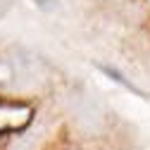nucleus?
I'll return each mask as SVG.
<instances>
[{
    "label": "nucleus",
    "mask_w": 150,
    "mask_h": 150,
    "mask_svg": "<svg viewBox=\"0 0 150 150\" xmlns=\"http://www.w3.org/2000/svg\"><path fill=\"white\" fill-rule=\"evenodd\" d=\"M31 3L38 10H43V12H52L55 7H57V0H31Z\"/></svg>",
    "instance_id": "obj_5"
},
{
    "label": "nucleus",
    "mask_w": 150,
    "mask_h": 150,
    "mask_svg": "<svg viewBox=\"0 0 150 150\" xmlns=\"http://www.w3.org/2000/svg\"><path fill=\"white\" fill-rule=\"evenodd\" d=\"M103 71L107 74L110 79H115L117 83H122V86H126V88H129L131 93H136V96H141V91H138V88H136L134 83H131V81H129L126 76H122V74H117V69H112V67H103Z\"/></svg>",
    "instance_id": "obj_4"
},
{
    "label": "nucleus",
    "mask_w": 150,
    "mask_h": 150,
    "mask_svg": "<svg viewBox=\"0 0 150 150\" xmlns=\"http://www.w3.org/2000/svg\"><path fill=\"white\" fill-rule=\"evenodd\" d=\"M5 150H38V136L33 131H19Z\"/></svg>",
    "instance_id": "obj_3"
},
{
    "label": "nucleus",
    "mask_w": 150,
    "mask_h": 150,
    "mask_svg": "<svg viewBox=\"0 0 150 150\" xmlns=\"http://www.w3.org/2000/svg\"><path fill=\"white\" fill-rule=\"evenodd\" d=\"M33 119V107L22 100H5L0 98V134H19Z\"/></svg>",
    "instance_id": "obj_2"
},
{
    "label": "nucleus",
    "mask_w": 150,
    "mask_h": 150,
    "mask_svg": "<svg viewBox=\"0 0 150 150\" xmlns=\"http://www.w3.org/2000/svg\"><path fill=\"white\" fill-rule=\"evenodd\" d=\"M71 110V117L76 122V126L83 131V134H100L105 129V112L103 107L88 98V96H76L69 105Z\"/></svg>",
    "instance_id": "obj_1"
}]
</instances>
